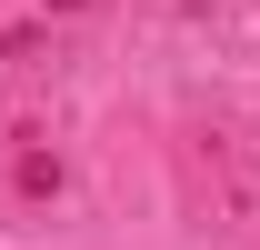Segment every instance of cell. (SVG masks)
I'll return each instance as SVG.
<instances>
[{
  "label": "cell",
  "instance_id": "obj_2",
  "mask_svg": "<svg viewBox=\"0 0 260 250\" xmlns=\"http://www.w3.org/2000/svg\"><path fill=\"white\" fill-rule=\"evenodd\" d=\"M50 10H80V0H50Z\"/></svg>",
  "mask_w": 260,
  "mask_h": 250
},
{
  "label": "cell",
  "instance_id": "obj_1",
  "mask_svg": "<svg viewBox=\"0 0 260 250\" xmlns=\"http://www.w3.org/2000/svg\"><path fill=\"white\" fill-rule=\"evenodd\" d=\"M20 190L50 200V190H60V160H50V150H20Z\"/></svg>",
  "mask_w": 260,
  "mask_h": 250
}]
</instances>
